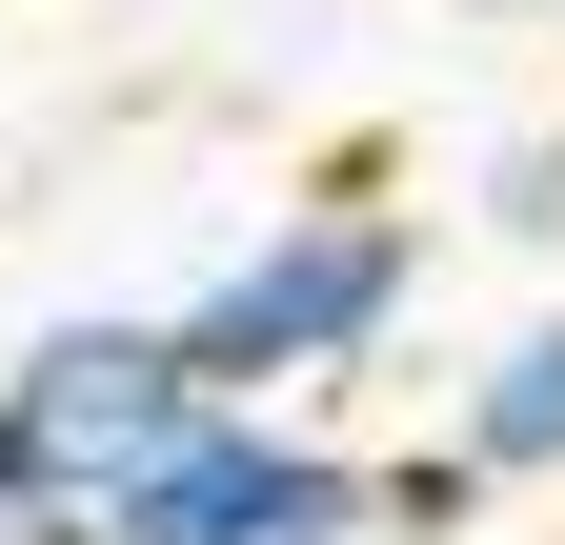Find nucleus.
Segmentation results:
<instances>
[{
    "label": "nucleus",
    "instance_id": "obj_1",
    "mask_svg": "<svg viewBox=\"0 0 565 545\" xmlns=\"http://www.w3.org/2000/svg\"><path fill=\"white\" fill-rule=\"evenodd\" d=\"M404 284H424V223L364 182H323V202H263V243L223 263V284H182V384L202 404H303L343 364H384L404 344Z\"/></svg>",
    "mask_w": 565,
    "mask_h": 545
},
{
    "label": "nucleus",
    "instance_id": "obj_2",
    "mask_svg": "<svg viewBox=\"0 0 565 545\" xmlns=\"http://www.w3.org/2000/svg\"><path fill=\"white\" fill-rule=\"evenodd\" d=\"M182 425H202V384H182V323H162V303L41 323V344L0 364V505H21V545H102V505H121Z\"/></svg>",
    "mask_w": 565,
    "mask_h": 545
},
{
    "label": "nucleus",
    "instance_id": "obj_3",
    "mask_svg": "<svg viewBox=\"0 0 565 545\" xmlns=\"http://www.w3.org/2000/svg\"><path fill=\"white\" fill-rule=\"evenodd\" d=\"M102 545H384V464H343L303 404H202L102 505Z\"/></svg>",
    "mask_w": 565,
    "mask_h": 545
},
{
    "label": "nucleus",
    "instance_id": "obj_4",
    "mask_svg": "<svg viewBox=\"0 0 565 545\" xmlns=\"http://www.w3.org/2000/svg\"><path fill=\"white\" fill-rule=\"evenodd\" d=\"M465 485H565V303H525L505 344L465 364Z\"/></svg>",
    "mask_w": 565,
    "mask_h": 545
},
{
    "label": "nucleus",
    "instance_id": "obj_5",
    "mask_svg": "<svg viewBox=\"0 0 565 545\" xmlns=\"http://www.w3.org/2000/svg\"><path fill=\"white\" fill-rule=\"evenodd\" d=\"M465 505H484V485H465V445H404V464H384V525H424V545H445Z\"/></svg>",
    "mask_w": 565,
    "mask_h": 545
},
{
    "label": "nucleus",
    "instance_id": "obj_6",
    "mask_svg": "<svg viewBox=\"0 0 565 545\" xmlns=\"http://www.w3.org/2000/svg\"><path fill=\"white\" fill-rule=\"evenodd\" d=\"M0 545H21V505H0Z\"/></svg>",
    "mask_w": 565,
    "mask_h": 545
}]
</instances>
